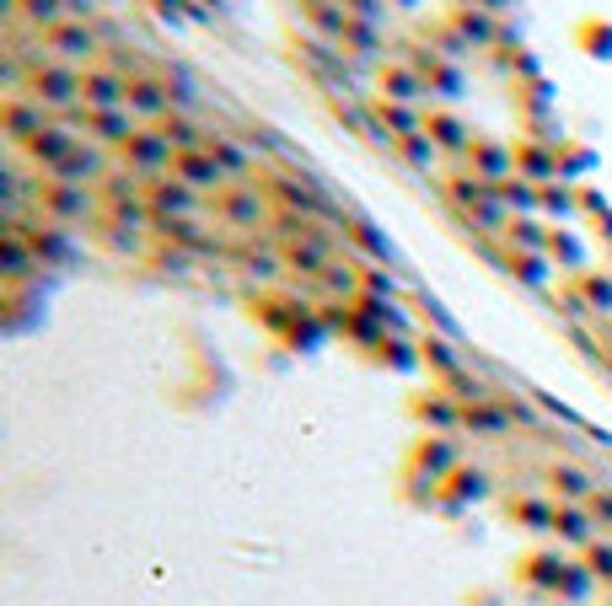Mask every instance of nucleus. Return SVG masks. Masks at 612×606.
I'll return each instance as SVG.
<instances>
[{"label": "nucleus", "instance_id": "nucleus-1", "mask_svg": "<svg viewBox=\"0 0 612 606\" xmlns=\"http://www.w3.org/2000/svg\"><path fill=\"white\" fill-rule=\"evenodd\" d=\"M38 215L43 220H60V226H87V220H97V210H102V193H92V188H81V182H60V178H38Z\"/></svg>", "mask_w": 612, "mask_h": 606}, {"label": "nucleus", "instance_id": "nucleus-2", "mask_svg": "<svg viewBox=\"0 0 612 606\" xmlns=\"http://www.w3.org/2000/svg\"><path fill=\"white\" fill-rule=\"evenodd\" d=\"M28 97H38L49 113H76L81 108V70L65 60H38L28 70V81H22Z\"/></svg>", "mask_w": 612, "mask_h": 606}, {"label": "nucleus", "instance_id": "nucleus-3", "mask_svg": "<svg viewBox=\"0 0 612 606\" xmlns=\"http://www.w3.org/2000/svg\"><path fill=\"white\" fill-rule=\"evenodd\" d=\"M38 43H43V54H49V60H65V64H76V70L97 64V54L108 49L102 28H97V22H76V17H70V22H60L55 32H43Z\"/></svg>", "mask_w": 612, "mask_h": 606}, {"label": "nucleus", "instance_id": "nucleus-4", "mask_svg": "<svg viewBox=\"0 0 612 606\" xmlns=\"http://www.w3.org/2000/svg\"><path fill=\"white\" fill-rule=\"evenodd\" d=\"M210 215L226 220L231 231H253V226L269 215V188H258V182H231V188H220L210 199Z\"/></svg>", "mask_w": 612, "mask_h": 606}, {"label": "nucleus", "instance_id": "nucleus-5", "mask_svg": "<svg viewBox=\"0 0 612 606\" xmlns=\"http://www.w3.org/2000/svg\"><path fill=\"white\" fill-rule=\"evenodd\" d=\"M172 161H178V151L161 140V129H156V123L135 129V135H129V146H124V167H129V172H140L146 182L167 178V172H172Z\"/></svg>", "mask_w": 612, "mask_h": 606}, {"label": "nucleus", "instance_id": "nucleus-6", "mask_svg": "<svg viewBox=\"0 0 612 606\" xmlns=\"http://www.w3.org/2000/svg\"><path fill=\"white\" fill-rule=\"evenodd\" d=\"M146 205H151L156 220H178V215H199L210 210V193H199V188H188L184 178H151L146 182Z\"/></svg>", "mask_w": 612, "mask_h": 606}, {"label": "nucleus", "instance_id": "nucleus-7", "mask_svg": "<svg viewBox=\"0 0 612 606\" xmlns=\"http://www.w3.org/2000/svg\"><path fill=\"white\" fill-rule=\"evenodd\" d=\"M81 140H87V135H70V123H49V129H38V135H32L22 151H28V161L43 172V178H49V172H60L65 161L76 156Z\"/></svg>", "mask_w": 612, "mask_h": 606}, {"label": "nucleus", "instance_id": "nucleus-8", "mask_svg": "<svg viewBox=\"0 0 612 606\" xmlns=\"http://www.w3.org/2000/svg\"><path fill=\"white\" fill-rule=\"evenodd\" d=\"M70 119L87 129V140H97V146H129V135L140 129V119L129 113V108H76Z\"/></svg>", "mask_w": 612, "mask_h": 606}, {"label": "nucleus", "instance_id": "nucleus-9", "mask_svg": "<svg viewBox=\"0 0 612 606\" xmlns=\"http://www.w3.org/2000/svg\"><path fill=\"white\" fill-rule=\"evenodd\" d=\"M81 108H129V76L113 64H87L81 70Z\"/></svg>", "mask_w": 612, "mask_h": 606}, {"label": "nucleus", "instance_id": "nucleus-10", "mask_svg": "<svg viewBox=\"0 0 612 606\" xmlns=\"http://www.w3.org/2000/svg\"><path fill=\"white\" fill-rule=\"evenodd\" d=\"M172 178H184L188 188H199V193H220V188H231V172H226V167H220V161H215V151L210 146H205V151H184L178 156V161H172Z\"/></svg>", "mask_w": 612, "mask_h": 606}, {"label": "nucleus", "instance_id": "nucleus-11", "mask_svg": "<svg viewBox=\"0 0 612 606\" xmlns=\"http://www.w3.org/2000/svg\"><path fill=\"white\" fill-rule=\"evenodd\" d=\"M129 113L140 123H161L167 113H172V87H167V76H135L129 81Z\"/></svg>", "mask_w": 612, "mask_h": 606}, {"label": "nucleus", "instance_id": "nucleus-12", "mask_svg": "<svg viewBox=\"0 0 612 606\" xmlns=\"http://www.w3.org/2000/svg\"><path fill=\"white\" fill-rule=\"evenodd\" d=\"M38 129H49V108L28 97V91H11L6 97V135H11V146H28Z\"/></svg>", "mask_w": 612, "mask_h": 606}, {"label": "nucleus", "instance_id": "nucleus-13", "mask_svg": "<svg viewBox=\"0 0 612 606\" xmlns=\"http://www.w3.org/2000/svg\"><path fill=\"white\" fill-rule=\"evenodd\" d=\"M467 161H473V178L494 182V188L505 178H516V151H505V146H494V140H478V135H473V146H467Z\"/></svg>", "mask_w": 612, "mask_h": 606}, {"label": "nucleus", "instance_id": "nucleus-14", "mask_svg": "<svg viewBox=\"0 0 612 606\" xmlns=\"http://www.w3.org/2000/svg\"><path fill=\"white\" fill-rule=\"evenodd\" d=\"M49 178H60V182H81V188H92V182L108 178V151H102L97 140H81V146H76V156L65 161L60 172H49Z\"/></svg>", "mask_w": 612, "mask_h": 606}, {"label": "nucleus", "instance_id": "nucleus-15", "mask_svg": "<svg viewBox=\"0 0 612 606\" xmlns=\"http://www.w3.org/2000/svg\"><path fill=\"white\" fill-rule=\"evenodd\" d=\"M156 237H167V242L188 247V252H220V237L215 231H205L194 215H178V220H151Z\"/></svg>", "mask_w": 612, "mask_h": 606}, {"label": "nucleus", "instance_id": "nucleus-16", "mask_svg": "<svg viewBox=\"0 0 612 606\" xmlns=\"http://www.w3.org/2000/svg\"><path fill=\"white\" fill-rule=\"evenodd\" d=\"M408 64L425 76L430 91H441V97H462V70L457 64H446L441 54H430V49H408Z\"/></svg>", "mask_w": 612, "mask_h": 606}, {"label": "nucleus", "instance_id": "nucleus-17", "mask_svg": "<svg viewBox=\"0 0 612 606\" xmlns=\"http://www.w3.org/2000/svg\"><path fill=\"white\" fill-rule=\"evenodd\" d=\"M382 97H387V102H414V108H419L430 97V87L414 64H382Z\"/></svg>", "mask_w": 612, "mask_h": 606}, {"label": "nucleus", "instance_id": "nucleus-18", "mask_svg": "<svg viewBox=\"0 0 612 606\" xmlns=\"http://www.w3.org/2000/svg\"><path fill=\"white\" fill-rule=\"evenodd\" d=\"M425 135L435 140V151H467V146H473V129H467L457 113H441V108L425 113Z\"/></svg>", "mask_w": 612, "mask_h": 606}, {"label": "nucleus", "instance_id": "nucleus-19", "mask_svg": "<svg viewBox=\"0 0 612 606\" xmlns=\"http://www.w3.org/2000/svg\"><path fill=\"white\" fill-rule=\"evenodd\" d=\"M553 532H559V543H575V547L596 543V520H591L585 505H553Z\"/></svg>", "mask_w": 612, "mask_h": 606}, {"label": "nucleus", "instance_id": "nucleus-20", "mask_svg": "<svg viewBox=\"0 0 612 606\" xmlns=\"http://www.w3.org/2000/svg\"><path fill=\"white\" fill-rule=\"evenodd\" d=\"M302 17L312 28L323 32L328 43H344V28H349V11H344V0H302Z\"/></svg>", "mask_w": 612, "mask_h": 606}, {"label": "nucleus", "instance_id": "nucleus-21", "mask_svg": "<svg viewBox=\"0 0 612 606\" xmlns=\"http://www.w3.org/2000/svg\"><path fill=\"white\" fill-rule=\"evenodd\" d=\"M17 22H28L38 38L70 22V0H17Z\"/></svg>", "mask_w": 612, "mask_h": 606}, {"label": "nucleus", "instance_id": "nucleus-22", "mask_svg": "<svg viewBox=\"0 0 612 606\" xmlns=\"http://www.w3.org/2000/svg\"><path fill=\"white\" fill-rule=\"evenodd\" d=\"M156 129H161V140H167L178 156H184V151H205V146H210V129H199L188 113H167Z\"/></svg>", "mask_w": 612, "mask_h": 606}, {"label": "nucleus", "instance_id": "nucleus-23", "mask_svg": "<svg viewBox=\"0 0 612 606\" xmlns=\"http://www.w3.org/2000/svg\"><path fill=\"white\" fill-rule=\"evenodd\" d=\"M371 113L393 129V140L419 135V129H425V108H414V102H387V97H376V102H371Z\"/></svg>", "mask_w": 612, "mask_h": 606}, {"label": "nucleus", "instance_id": "nucleus-24", "mask_svg": "<svg viewBox=\"0 0 612 606\" xmlns=\"http://www.w3.org/2000/svg\"><path fill=\"white\" fill-rule=\"evenodd\" d=\"M549 484H553V494H559V505H585V499L596 494L591 473H585V467H570V461H559V467H553Z\"/></svg>", "mask_w": 612, "mask_h": 606}, {"label": "nucleus", "instance_id": "nucleus-25", "mask_svg": "<svg viewBox=\"0 0 612 606\" xmlns=\"http://www.w3.org/2000/svg\"><path fill=\"white\" fill-rule=\"evenodd\" d=\"M210 151H215V161H220V167H226L237 182L253 172V151H247L237 135H215V129H210Z\"/></svg>", "mask_w": 612, "mask_h": 606}, {"label": "nucleus", "instance_id": "nucleus-26", "mask_svg": "<svg viewBox=\"0 0 612 606\" xmlns=\"http://www.w3.org/2000/svg\"><path fill=\"white\" fill-rule=\"evenodd\" d=\"M462 28V38L473 43V49H490L494 43V17L484 11V6H457V17H452Z\"/></svg>", "mask_w": 612, "mask_h": 606}, {"label": "nucleus", "instance_id": "nucleus-27", "mask_svg": "<svg viewBox=\"0 0 612 606\" xmlns=\"http://www.w3.org/2000/svg\"><path fill=\"white\" fill-rule=\"evenodd\" d=\"M462 425L484 429V435H500V429L511 425V414H505V408H494V403H467V408H462Z\"/></svg>", "mask_w": 612, "mask_h": 606}, {"label": "nucleus", "instance_id": "nucleus-28", "mask_svg": "<svg viewBox=\"0 0 612 606\" xmlns=\"http://www.w3.org/2000/svg\"><path fill=\"white\" fill-rule=\"evenodd\" d=\"M355 285H361V279H355V269H349V264H328V269L317 274V290H328V296H344V301H349V296H355Z\"/></svg>", "mask_w": 612, "mask_h": 606}, {"label": "nucleus", "instance_id": "nucleus-29", "mask_svg": "<svg viewBox=\"0 0 612 606\" xmlns=\"http://www.w3.org/2000/svg\"><path fill=\"white\" fill-rule=\"evenodd\" d=\"M344 49H355V54H376V49H382V32H376V22L349 17V28H344Z\"/></svg>", "mask_w": 612, "mask_h": 606}, {"label": "nucleus", "instance_id": "nucleus-30", "mask_svg": "<svg viewBox=\"0 0 612 606\" xmlns=\"http://www.w3.org/2000/svg\"><path fill=\"white\" fill-rule=\"evenodd\" d=\"M398 151L408 156L414 167H430V161H435V140H430L425 129H419V135H403V140H398Z\"/></svg>", "mask_w": 612, "mask_h": 606}, {"label": "nucleus", "instance_id": "nucleus-31", "mask_svg": "<svg viewBox=\"0 0 612 606\" xmlns=\"http://www.w3.org/2000/svg\"><path fill=\"white\" fill-rule=\"evenodd\" d=\"M452 478H457V484L446 488V499H452V505H457V499H467V494H484V473H478V467H473V473H467V467H457Z\"/></svg>", "mask_w": 612, "mask_h": 606}, {"label": "nucleus", "instance_id": "nucleus-32", "mask_svg": "<svg viewBox=\"0 0 612 606\" xmlns=\"http://www.w3.org/2000/svg\"><path fill=\"white\" fill-rule=\"evenodd\" d=\"M505 237H511V242H521L526 252H537L543 242H553V237H543V231H537L532 220H511V226H505Z\"/></svg>", "mask_w": 612, "mask_h": 606}, {"label": "nucleus", "instance_id": "nucleus-33", "mask_svg": "<svg viewBox=\"0 0 612 606\" xmlns=\"http://www.w3.org/2000/svg\"><path fill=\"white\" fill-rule=\"evenodd\" d=\"M344 226H349V231H355V242L366 247V252H387V242H382V237H376V231H371L366 220H344Z\"/></svg>", "mask_w": 612, "mask_h": 606}, {"label": "nucleus", "instance_id": "nucleus-34", "mask_svg": "<svg viewBox=\"0 0 612 606\" xmlns=\"http://www.w3.org/2000/svg\"><path fill=\"white\" fill-rule=\"evenodd\" d=\"M585 558H591V569H596V575L612 579V543H591V547H585Z\"/></svg>", "mask_w": 612, "mask_h": 606}, {"label": "nucleus", "instance_id": "nucleus-35", "mask_svg": "<svg viewBox=\"0 0 612 606\" xmlns=\"http://www.w3.org/2000/svg\"><path fill=\"white\" fill-rule=\"evenodd\" d=\"M247 269L258 274V279H275V274H279V264H275V258H269V252H264V258H258V252H247Z\"/></svg>", "mask_w": 612, "mask_h": 606}, {"label": "nucleus", "instance_id": "nucleus-36", "mask_svg": "<svg viewBox=\"0 0 612 606\" xmlns=\"http://www.w3.org/2000/svg\"><path fill=\"white\" fill-rule=\"evenodd\" d=\"M596 516H608V520H612V494H608V499H596Z\"/></svg>", "mask_w": 612, "mask_h": 606}, {"label": "nucleus", "instance_id": "nucleus-37", "mask_svg": "<svg viewBox=\"0 0 612 606\" xmlns=\"http://www.w3.org/2000/svg\"><path fill=\"white\" fill-rule=\"evenodd\" d=\"M473 6H484V11H505V0H473Z\"/></svg>", "mask_w": 612, "mask_h": 606}]
</instances>
